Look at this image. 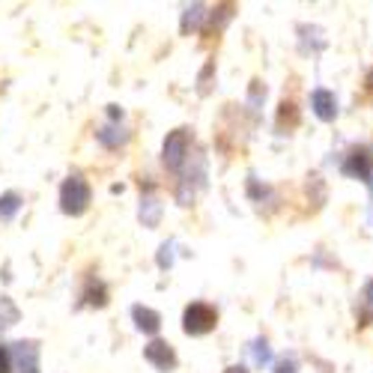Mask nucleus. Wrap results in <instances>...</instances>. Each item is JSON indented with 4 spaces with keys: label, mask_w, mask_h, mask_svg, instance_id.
<instances>
[{
    "label": "nucleus",
    "mask_w": 373,
    "mask_h": 373,
    "mask_svg": "<svg viewBox=\"0 0 373 373\" xmlns=\"http://www.w3.org/2000/svg\"><path fill=\"white\" fill-rule=\"evenodd\" d=\"M311 102H313V114H317L320 120H335V114H337V105H335V96L329 93V90H313V96H311Z\"/></svg>",
    "instance_id": "nucleus-6"
},
{
    "label": "nucleus",
    "mask_w": 373,
    "mask_h": 373,
    "mask_svg": "<svg viewBox=\"0 0 373 373\" xmlns=\"http://www.w3.org/2000/svg\"><path fill=\"white\" fill-rule=\"evenodd\" d=\"M144 359L153 364V368H159V370H173V368H177V352H173V346H170L168 341H153V344H146Z\"/></svg>",
    "instance_id": "nucleus-4"
},
{
    "label": "nucleus",
    "mask_w": 373,
    "mask_h": 373,
    "mask_svg": "<svg viewBox=\"0 0 373 373\" xmlns=\"http://www.w3.org/2000/svg\"><path fill=\"white\" fill-rule=\"evenodd\" d=\"M131 317H135L138 329H140V331H146V335H155V331L162 329V317H159V313H155L153 308L135 305V308H131Z\"/></svg>",
    "instance_id": "nucleus-8"
},
{
    "label": "nucleus",
    "mask_w": 373,
    "mask_h": 373,
    "mask_svg": "<svg viewBox=\"0 0 373 373\" xmlns=\"http://www.w3.org/2000/svg\"><path fill=\"white\" fill-rule=\"evenodd\" d=\"M298 126V111H296V105L293 102H281V111H278V129L281 131H293Z\"/></svg>",
    "instance_id": "nucleus-10"
},
{
    "label": "nucleus",
    "mask_w": 373,
    "mask_h": 373,
    "mask_svg": "<svg viewBox=\"0 0 373 373\" xmlns=\"http://www.w3.org/2000/svg\"><path fill=\"white\" fill-rule=\"evenodd\" d=\"M18 209H21V197L15 192H6L3 197H0V221H10Z\"/></svg>",
    "instance_id": "nucleus-12"
},
{
    "label": "nucleus",
    "mask_w": 373,
    "mask_h": 373,
    "mask_svg": "<svg viewBox=\"0 0 373 373\" xmlns=\"http://www.w3.org/2000/svg\"><path fill=\"white\" fill-rule=\"evenodd\" d=\"M215 326H218V311L206 302L188 305L185 313H182V329H185V335L201 337V335H209Z\"/></svg>",
    "instance_id": "nucleus-2"
},
{
    "label": "nucleus",
    "mask_w": 373,
    "mask_h": 373,
    "mask_svg": "<svg viewBox=\"0 0 373 373\" xmlns=\"http://www.w3.org/2000/svg\"><path fill=\"white\" fill-rule=\"evenodd\" d=\"M96 138L102 140L107 149H117V146H123L129 140V131L123 129V126H105L102 131H96Z\"/></svg>",
    "instance_id": "nucleus-9"
},
{
    "label": "nucleus",
    "mask_w": 373,
    "mask_h": 373,
    "mask_svg": "<svg viewBox=\"0 0 373 373\" xmlns=\"http://www.w3.org/2000/svg\"><path fill=\"white\" fill-rule=\"evenodd\" d=\"M370 168H373V155L368 153V149H355V153L350 155V162L344 164L346 173H352V177H361V179L370 177Z\"/></svg>",
    "instance_id": "nucleus-7"
},
{
    "label": "nucleus",
    "mask_w": 373,
    "mask_h": 373,
    "mask_svg": "<svg viewBox=\"0 0 373 373\" xmlns=\"http://www.w3.org/2000/svg\"><path fill=\"white\" fill-rule=\"evenodd\" d=\"M0 373H12V352L0 344Z\"/></svg>",
    "instance_id": "nucleus-15"
},
{
    "label": "nucleus",
    "mask_w": 373,
    "mask_h": 373,
    "mask_svg": "<svg viewBox=\"0 0 373 373\" xmlns=\"http://www.w3.org/2000/svg\"><path fill=\"white\" fill-rule=\"evenodd\" d=\"M15 361H18L21 373H39V344L36 341H21L15 344Z\"/></svg>",
    "instance_id": "nucleus-5"
},
{
    "label": "nucleus",
    "mask_w": 373,
    "mask_h": 373,
    "mask_svg": "<svg viewBox=\"0 0 373 373\" xmlns=\"http://www.w3.org/2000/svg\"><path fill=\"white\" fill-rule=\"evenodd\" d=\"M159 215H162V203L155 201V197H144V201H140V221L144 224H149V227L159 224Z\"/></svg>",
    "instance_id": "nucleus-11"
},
{
    "label": "nucleus",
    "mask_w": 373,
    "mask_h": 373,
    "mask_svg": "<svg viewBox=\"0 0 373 373\" xmlns=\"http://www.w3.org/2000/svg\"><path fill=\"white\" fill-rule=\"evenodd\" d=\"M170 251H173V245H162V254H159V266H162V269L170 266V260H173Z\"/></svg>",
    "instance_id": "nucleus-16"
},
{
    "label": "nucleus",
    "mask_w": 373,
    "mask_h": 373,
    "mask_svg": "<svg viewBox=\"0 0 373 373\" xmlns=\"http://www.w3.org/2000/svg\"><path fill=\"white\" fill-rule=\"evenodd\" d=\"M188 149H192V138H188L185 129H177L170 131L168 140H164V149H162V162L168 170H179L182 162L188 159Z\"/></svg>",
    "instance_id": "nucleus-3"
},
{
    "label": "nucleus",
    "mask_w": 373,
    "mask_h": 373,
    "mask_svg": "<svg viewBox=\"0 0 373 373\" xmlns=\"http://www.w3.org/2000/svg\"><path fill=\"white\" fill-rule=\"evenodd\" d=\"M203 10H206V6H192V10H185V15H182V33H188V27H197V24L209 15Z\"/></svg>",
    "instance_id": "nucleus-14"
},
{
    "label": "nucleus",
    "mask_w": 373,
    "mask_h": 373,
    "mask_svg": "<svg viewBox=\"0 0 373 373\" xmlns=\"http://www.w3.org/2000/svg\"><path fill=\"white\" fill-rule=\"evenodd\" d=\"M84 298H87V305H96V308H105V305H107L105 287L102 284H93V281H90V287L84 290Z\"/></svg>",
    "instance_id": "nucleus-13"
},
{
    "label": "nucleus",
    "mask_w": 373,
    "mask_h": 373,
    "mask_svg": "<svg viewBox=\"0 0 373 373\" xmlns=\"http://www.w3.org/2000/svg\"><path fill=\"white\" fill-rule=\"evenodd\" d=\"M90 201H93V192L81 173H72L60 185V209L66 215H84L90 209Z\"/></svg>",
    "instance_id": "nucleus-1"
},
{
    "label": "nucleus",
    "mask_w": 373,
    "mask_h": 373,
    "mask_svg": "<svg viewBox=\"0 0 373 373\" xmlns=\"http://www.w3.org/2000/svg\"><path fill=\"white\" fill-rule=\"evenodd\" d=\"M224 373H248V370L242 368V364H233V368H227V370H224Z\"/></svg>",
    "instance_id": "nucleus-18"
},
{
    "label": "nucleus",
    "mask_w": 373,
    "mask_h": 373,
    "mask_svg": "<svg viewBox=\"0 0 373 373\" xmlns=\"http://www.w3.org/2000/svg\"><path fill=\"white\" fill-rule=\"evenodd\" d=\"M278 373H296V364L284 359V361H281V364H278Z\"/></svg>",
    "instance_id": "nucleus-17"
}]
</instances>
